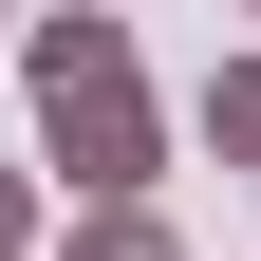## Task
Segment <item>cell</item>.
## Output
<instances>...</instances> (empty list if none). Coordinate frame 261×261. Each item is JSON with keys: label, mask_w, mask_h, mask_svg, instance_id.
Wrapping results in <instances>:
<instances>
[{"label": "cell", "mask_w": 261, "mask_h": 261, "mask_svg": "<svg viewBox=\"0 0 261 261\" xmlns=\"http://www.w3.org/2000/svg\"><path fill=\"white\" fill-rule=\"evenodd\" d=\"M243 19H261V0H243Z\"/></svg>", "instance_id": "obj_6"}, {"label": "cell", "mask_w": 261, "mask_h": 261, "mask_svg": "<svg viewBox=\"0 0 261 261\" xmlns=\"http://www.w3.org/2000/svg\"><path fill=\"white\" fill-rule=\"evenodd\" d=\"M0 19H19V0H0Z\"/></svg>", "instance_id": "obj_5"}, {"label": "cell", "mask_w": 261, "mask_h": 261, "mask_svg": "<svg viewBox=\"0 0 261 261\" xmlns=\"http://www.w3.org/2000/svg\"><path fill=\"white\" fill-rule=\"evenodd\" d=\"M56 261H187V243H168L149 187H112V205H75V243H56Z\"/></svg>", "instance_id": "obj_2"}, {"label": "cell", "mask_w": 261, "mask_h": 261, "mask_svg": "<svg viewBox=\"0 0 261 261\" xmlns=\"http://www.w3.org/2000/svg\"><path fill=\"white\" fill-rule=\"evenodd\" d=\"M38 224H56V187L19 168V149H0V261H38Z\"/></svg>", "instance_id": "obj_4"}, {"label": "cell", "mask_w": 261, "mask_h": 261, "mask_svg": "<svg viewBox=\"0 0 261 261\" xmlns=\"http://www.w3.org/2000/svg\"><path fill=\"white\" fill-rule=\"evenodd\" d=\"M187 130H205L224 168H261V56H224V75H205V93H187Z\"/></svg>", "instance_id": "obj_3"}, {"label": "cell", "mask_w": 261, "mask_h": 261, "mask_svg": "<svg viewBox=\"0 0 261 261\" xmlns=\"http://www.w3.org/2000/svg\"><path fill=\"white\" fill-rule=\"evenodd\" d=\"M19 38V93H38V168L75 187V205H112V187L168 168V93H149V56H130V19H0Z\"/></svg>", "instance_id": "obj_1"}]
</instances>
